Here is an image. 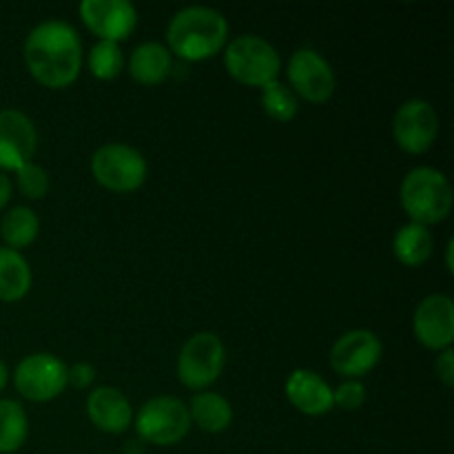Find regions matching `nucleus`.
I'll use <instances>...</instances> for the list:
<instances>
[{
    "label": "nucleus",
    "mask_w": 454,
    "mask_h": 454,
    "mask_svg": "<svg viewBox=\"0 0 454 454\" xmlns=\"http://www.w3.org/2000/svg\"><path fill=\"white\" fill-rule=\"evenodd\" d=\"M434 248V239L430 229L426 226L408 222L406 226L395 233L393 239V253L397 257L399 264L408 266V269H419L430 260Z\"/></svg>",
    "instance_id": "aec40b11"
},
{
    "label": "nucleus",
    "mask_w": 454,
    "mask_h": 454,
    "mask_svg": "<svg viewBox=\"0 0 454 454\" xmlns=\"http://www.w3.org/2000/svg\"><path fill=\"white\" fill-rule=\"evenodd\" d=\"M7 384H9V368H7V364L0 359V393L7 388Z\"/></svg>",
    "instance_id": "c756f323"
},
{
    "label": "nucleus",
    "mask_w": 454,
    "mask_h": 454,
    "mask_svg": "<svg viewBox=\"0 0 454 454\" xmlns=\"http://www.w3.org/2000/svg\"><path fill=\"white\" fill-rule=\"evenodd\" d=\"M96 384V368L87 362H75L67 366V386L75 390H89Z\"/></svg>",
    "instance_id": "bb28decb"
},
{
    "label": "nucleus",
    "mask_w": 454,
    "mask_h": 454,
    "mask_svg": "<svg viewBox=\"0 0 454 454\" xmlns=\"http://www.w3.org/2000/svg\"><path fill=\"white\" fill-rule=\"evenodd\" d=\"M87 417L106 434H122L133 426L131 402L114 386H98L87 397Z\"/></svg>",
    "instance_id": "2eb2a0df"
},
{
    "label": "nucleus",
    "mask_w": 454,
    "mask_h": 454,
    "mask_svg": "<svg viewBox=\"0 0 454 454\" xmlns=\"http://www.w3.org/2000/svg\"><path fill=\"white\" fill-rule=\"evenodd\" d=\"M133 419H136V433L140 442L153 443L160 448L180 443L193 426L189 417V406L171 395L149 399Z\"/></svg>",
    "instance_id": "423d86ee"
},
{
    "label": "nucleus",
    "mask_w": 454,
    "mask_h": 454,
    "mask_svg": "<svg viewBox=\"0 0 454 454\" xmlns=\"http://www.w3.org/2000/svg\"><path fill=\"white\" fill-rule=\"evenodd\" d=\"M40 220L34 208L29 207H13L0 220V238L4 247L20 251V248L31 247L38 239Z\"/></svg>",
    "instance_id": "412c9836"
},
{
    "label": "nucleus",
    "mask_w": 454,
    "mask_h": 454,
    "mask_svg": "<svg viewBox=\"0 0 454 454\" xmlns=\"http://www.w3.org/2000/svg\"><path fill=\"white\" fill-rule=\"evenodd\" d=\"M288 87L295 93L297 100H306L310 105H324L335 96L337 78L326 58L315 49H297L286 65Z\"/></svg>",
    "instance_id": "1a4fd4ad"
},
{
    "label": "nucleus",
    "mask_w": 454,
    "mask_h": 454,
    "mask_svg": "<svg viewBox=\"0 0 454 454\" xmlns=\"http://www.w3.org/2000/svg\"><path fill=\"white\" fill-rule=\"evenodd\" d=\"M399 202L411 222L430 229L450 215L452 186L439 168L417 167L402 180Z\"/></svg>",
    "instance_id": "7ed1b4c3"
},
{
    "label": "nucleus",
    "mask_w": 454,
    "mask_h": 454,
    "mask_svg": "<svg viewBox=\"0 0 454 454\" xmlns=\"http://www.w3.org/2000/svg\"><path fill=\"white\" fill-rule=\"evenodd\" d=\"M173 71V56L162 43H142L137 44L129 58V75L137 84L155 87L162 84Z\"/></svg>",
    "instance_id": "f3484780"
},
{
    "label": "nucleus",
    "mask_w": 454,
    "mask_h": 454,
    "mask_svg": "<svg viewBox=\"0 0 454 454\" xmlns=\"http://www.w3.org/2000/svg\"><path fill=\"white\" fill-rule=\"evenodd\" d=\"M229 44V20L213 7H184L167 27V49L184 62H202L224 51Z\"/></svg>",
    "instance_id": "f03ea898"
},
{
    "label": "nucleus",
    "mask_w": 454,
    "mask_h": 454,
    "mask_svg": "<svg viewBox=\"0 0 454 454\" xmlns=\"http://www.w3.org/2000/svg\"><path fill=\"white\" fill-rule=\"evenodd\" d=\"M16 186L27 200H43L49 193V173L35 162L25 164L16 171Z\"/></svg>",
    "instance_id": "393cba45"
},
{
    "label": "nucleus",
    "mask_w": 454,
    "mask_h": 454,
    "mask_svg": "<svg viewBox=\"0 0 454 454\" xmlns=\"http://www.w3.org/2000/svg\"><path fill=\"white\" fill-rule=\"evenodd\" d=\"M78 12L84 27L106 43L120 44L137 27V12L127 0H84Z\"/></svg>",
    "instance_id": "4468645a"
},
{
    "label": "nucleus",
    "mask_w": 454,
    "mask_h": 454,
    "mask_svg": "<svg viewBox=\"0 0 454 454\" xmlns=\"http://www.w3.org/2000/svg\"><path fill=\"white\" fill-rule=\"evenodd\" d=\"M124 53L120 49V44L106 43V40H98L91 47L87 56V67L91 71V75L102 82H109L115 80L124 69Z\"/></svg>",
    "instance_id": "b1692460"
},
{
    "label": "nucleus",
    "mask_w": 454,
    "mask_h": 454,
    "mask_svg": "<svg viewBox=\"0 0 454 454\" xmlns=\"http://www.w3.org/2000/svg\"><path fill=\"white\" fill-rule=\"evenodd\" d=\"M393 136L402 151L411 155H424L433 149L439 137V115L430 102L408 100L395 111Z\"/></svg>",
    "instance_id": "9d476101"
},
{
    "label": "nucleus",
    "mask_w": 454,
    "mask_h": 454,
    "mask_svg": "<svg viewBox=\"0 0 454 454\" xmlns=\"http://www.w3.org/2000/svg\"><path fill=\"white\" fill-rule=\"evenodd\" d=\"M22 58L35 82L53 91L67 89L82 71V40L69 22L44 20L25 38Z\"/></svg>",
    "instance_id": "f257e3e1"
},
{
    "label": "nucleus",
    "mask_w": 454,
    "mask_h": 454,
    "mask_svg": "<svg viewBox=\"0 0 454 454\" xmlns=\"http://www.w3.org/2000/svg\"><path fill=\"white\" fill-rule=\"evenodd\" d=\"M34 284L29 262L25 260L20 251L0 247V301L4 304H16L25 300L27 293Z\"/></svg>",
    "instance_id": "6ab92c4d"
},
{
    "label": "nucleus",
    "mask_w": 454,
    "mask_h": 454,
    "mask_svg": "<svg viewBox=\"0 0 454 454\" xmlns=\"http://www.w3.org/2000/svg\"><path fill=\"white\" fill-rule=\"evenodd\" d=\"M12 180L7 177V173L0 171V211H4L9 204V200H12Z\"/></svg>",
    "instance_id": "c85d7f7f"
},
{
    "label": "nucleus",
    "mask_w": 454,
    "mask_h": 454,
    "mask_svg": "<svg viewBox=\"0 0 454 454\" xmlns=\"http://www.w3.org/2000/svg\"><path fill=\"white\" fill-rule=\"evenodd\" d=\"M13 388L27 402H53L67 388V364L51 353L27 355L13 368Z\"/></svg>",
    "instance_id": "6e6552de"
},
{
    "label": "nucleus",
    "mask_w": 454,
    "mask_h": 454,
    "mask_svg": "<svg viewBox=\"0 0 454 454\" xmlns=\"http://www.w3.org/2000/svg\"><path fill=\"white\" fill-rule=\"evenodd\" d=\"M452 251H454V242L452 239H448V244H446V269H448V273H454V264H452Z\"/></svg>",
    "instance_id": "7c9ffc66"
},
{
    "label": "nucleus",
    "mask_w": 454,
    "mask_h": 454,
    "mask_svg": "<svg viewBox=\"0 0 454 454\" xmlns=\"http://www.w3.org/2000/svg\"><path fill=\"white\" fill-rule=\"evenodd\" d=\"M29 437V417L16 399H0V454H13Z\"/></svg>",
    "instance_id": "4be33fe9"
},
{
    "label": "nucleus",
    "mask_w": 454,
    "mask_h": 454,
    "mask_svg": "<svg viewBox=\"0 0 454 454\" xmlns=\"http://www.w3.org/2000/svg\"><path fill=\"white\" fill-rule=\"evenodd\" d=\"M224 67L235 82L262 89L278 80L282 58L269 40L247 34L229 40V44L224 47Z\"/></svg>",
    "instance_id": "20e7f679"
},
{
    "label": "nucleus",
    "mask_w": 454,
    "mask_h": 454,
    "mask_svg": "<svg viewBox=\"0 0 454 454\" xmlns=\"http://www.w3.org/2000/svg\"><path fill=\"white\" fill-rule=\"evenodd\" d=\"M434 372H437L439 381H442L446 388L454 386V350L446 348L437 355V362H434Z\"/></svg>",
    "instance_id": "cd10ccee"
},
{
    "label": "nucleus",
    "mask_w": 454,
    "mask_h": 454,
    "mask_svg": "<svg viewBox=\"0 0 454 454\" xmlns=\"http://www.w3.org/2000/svg\"><path fill=\"white\" fill-rule=\"evenodd\" d=\"M364 402H366V388L359 380H346L333 388V406H340L341 411H359Z\"/></svg>",
    "instance_id": "a878e982"
},
{
    "label": "nucleus",
    "mask_w": 454,
    "mask_h": 454,
    "mask_svg": "<svg viewBox=\"0 0 454 454\" xmlns=\"http://www.w3.org/2000/svg\"><path fill=\"white\" fill-rule=\"evenodd\" d=\"M91 176L102 189L111 193H133L146 182L149 164L133 146L109 142L93 153Z\"/></svg>",
    "instance_id": "39448f33"
},
{
    "label": "nucleus",
    "mask_w": 454,
    "mask_h": 454,
    "mask_svg": "<svg viewBox=\"0 0 454 454\" xmlns=\"http://www.w3.org/2000/svg\"><path fill=\"white\" fill-rule=\"evenodd\" d=\"M38 131L34 120L18 109H0V171L7 173L34 162Z\"/></svg>",
    "instance_id": "ddd939ff"
},
{
    "label": "nucleus",
    "mask_w": 454,
    "mask_h": 454,
    "mask_svg": "<svg viewBox=\"0 0 454 454\" xmlns=\"http://www.w3.org/2000/svg\"><path fill=\"white\" fill-rule=\"evenodd\" d=\"M262 109L275 122H291L293 118L300 111V100H297L295 93L291 91V87L279 80H273L266 87H262Z\"/></svg>",
    "instance_id": "5701e85b"
},
{
    "label": "nucleus",
    "mask_w": 454,
    "mask_h": 454,
    "mask_svg": "<svg viewBox=\"0 0 454 454\" xmlns=\"http://www.w3.org/2000/svg\"><path fill=\"white\" fill-rule=\"evenodd\" d=\"M226 366L224 341L215 333H195L184 341L177 355V377L189 390L211 388Z\"/></svg>",
    "instance_id": "0eeeda50"
},
{
    "label": "nucleus",
    "mask_w": 454,
    "mask_h": 454,
    "mask_svg": "<svg viewBox=\"0 0 454 454\" xmlns=\"http://www.w3.org/2000/svg\"><path fill=\"white\" fill-rule=\"evenodd\" d=\"M384 355L381 340L372 331L355 328L344 333L331 348V366L346 380H362L377 368Z\"/></svg>",
    "instance_id": "9b49d317"
},
{
    "label": "nucleus",
    "mask_w": 454,
    "mask_h": 454,
    "mask_svg": "<svg viewBox=\"0 0 454 454\" xmlns=\"http://www.w3.org/2000/svg\"><path fill=\"white\" fill-rule=\"evenodd\" d=\"M189 417L191 424L198 426L202 433L220 434L233 424V406H231L224 395L202 390V393H195L193 399H191Z\"/></svg>",
    "instance_id": "a211bd4d"
},
{
    "label": "nucleus",
    "mask_w": 454,
    "mask_h": 454,
    "mask_svg": "<svg viewBox=\"0 0 454 454\" xmlns=\"http://www.w3.org/2000/svg\"><path fill=\"white\" fill-rule=\"evenodd\" d=\"M286 399L295 411H300L306 417H322L331 412L333 408V388L324 377L309 368H297L288 375Z\"/></svg>",
    "instance_id": "dca6fc26"
},
{
    "label": "nucleus",
    "mask_w": 454,
    "mask_h": 454,
    "mask_svg": "<svg viewBox=\"0 0 454 454\" xmlns=\"http://www.w3.org/2000/svg\"><path fill=\"white\" fill-rule=\"evenodd\" d=\"M412 333L424 348L442 353L454 344V304L450 295L434 293L419 301L412 315Z\"/></svg>",
    "instance_id": "f8f14e48"
}]
</instances>
